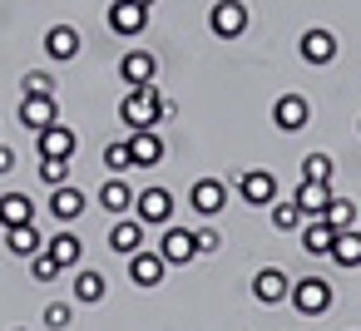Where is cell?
I'll return each instance as SVG.
<instances>
[{
    "instance_id": "35",
    "label": "cell",
    "mask_w": 361,
    "mask_h": 331,
    "mask_svg": "<svg viewBox=\"0 0 361 331\" xmlns=\"http://www.w3.org/2000/svg\"><path fill=\"white\" fill-rule=\"evenodd\" d=\"M20 85H25V94H55V80H50L45 70H30Z\"/></svg>"
},
{
    "instance_id": "7",
    "label": "cell",
    "mask_w": 361,
    "mask_h": 331,
    "mask_svg": "<svg viewBox=\"0 0 361 331\" xmlns=\"http://www.w3.org/2000/svg\"><path fill=\"white\" fill-rule=\"evenodd\" d=\"M238 193L252 208H272L277 203V173L272 168H247V173H238Z\"/></svg>"
},
{
    "instance_id": "28",
    "label": "cell",
    "mask_w": 361,
    "mask_h": 331,
    "mask_svg": "<svg viewBox=\"0 0 361 331\" xmlns=\"http://www.w3.org/2000/svg\"><path fill=\"white\" fill-rule=\"evenodd\" d=\"M331 173H336L331 154H322V149H317V154H307V158H302V178H307V183H331Z\"/></svg>"
},
{
    "instance_id": "30",
    "label": "cell",
    "mask_w": 361,
    "mask_h": 331,
    "mask_svg": "<svg viewBox=\"0 0 361 331\" xmlns=\"http://www.w3.org/2000/svg\"><path fill=\"white\" fill-rule=\"evenodd\" d=\"M104 168H109V173H129V168H134V154H129V139H114V144L104 149Z\"/></svg>"
},
{
    "instance_id": "19",
    "label": "cell",
    "mask_w": 361,
    "mask_h": 331,
    "mask_svg": "<svg viewBox=\"0 0 361 331\" xmlns=\"http://www.w3.org/2000/svg\"><path fill=\"white\" fill-rule=\"evenodd\" d=\"M287 292H292V282H287V272H277V267H262V272L252 277V296H257L262 306L287 301Z\"/></svg>"
},
{
    "instance_id": "1",
    "label": "cell",
    "mask_w": 361,
    "mask_h": 331,
    "mask_svg": "<svg viewBox=\"0 0 361 331\" xmlns=\"http://www.w3.org/2000/svg\"><path fill=\"white\" fill-rule=\"evenodd\" d=\"M164 104L169 99L159 94V85H139L119 99V124L124 129H154V124H164Z\"/></svg>"
},
{
    "instance_id": "16",
    "label": "cell",
    "mask_w": 361,
    "mask_h": 331,
    "mask_svg": "<svg viewBox=\"0 0 361 331\" xmlns=\"http://www.w3.org/2000/svg\"><path fill=\"white\" fill-rule=\"evenodd\" d=\"M331 198H336V193H331V183H307V178H302V183L292 188V203H297L307 218H326Z\"/></svg>"
},
{
    "instance_id": "20",
    "label": "cell",
    "mask_w": 361,
    "mask_h": 331,
    "mask_svg": "<svg viewBox=\"0 0 361 331\" xmlns=\"http://www.w3.org/2000/svg\"><path fill=\"white\" fill-rule=\"evenodd\" d=\"M35 223V198L30 193H0V227H25Z\"/></svg>"
},
{
    "instance_id": "8",
    "label": "cell",
    "mask_w": 361,
    "mask_h": 331,
    "mask_svg": "<svg viewBox=\"0 0 361 331\" xmlns=\"http://www.w3.org/2000/svg\"><path fill=\"white\" fill-rule=\"evenodd\" d=\"M272 124H277L282 134H302V129L312 124V99H307V94H282V99L272 104Z\"/></svg>"
},
{
    "instance_id": "21",
    "label": "cell",
    "mask_w": 361,
    "mask_h": 331,
    "mask_svg": "<svg viewBox=\"0 0 361 331\" xmlns=\"http://www.w3.org/2000/svg\"><path fill=\"white\" fill-rule=\"evenodd\" d=\"M109 247H114L119 257H134V252L144 247V223H139V218H119L114 232H109Z\"/></svg>"
},
{
    "instance_id": "15",
    "label": "cell",
    "mask_w": 361,
    "mask_h": 331,
    "mask_svg": "<svg viewBox=\"0 0 361 331\" xmlns=\"http://www.w3.org/2000/svg\"><path fill=\"white\" fill-rule=\"evenodd\" d=\"M129 154H134V168L164 163V139H159V129H129Z\"/></svg>"
},
{
    "instance_id": "13",
    "label": "cell",
    "mask_w": 361,
    "mask_h": 331,
    "mask_svg": "<svg viewBox=\"0 0 361 331\" xmlns=\"http://www.w3.org/2000/svg\"><path fill=\"white\" fill-rule=\"evenodd\" d=\"M35 144H40V158H75L80 134H75L70 124H50V129H40V134H35Z\"/></svg>"
},
{
    "instance_id": "33",
    "label": "cell",
    "mask_w": 361,
    "mask_h": 331,
    "mask_svg": "<svg viewBox=\"0 0 361 331\" xmlns=\"http://www.w3.org/2000/svg\"><path fill=\"white\" fill-rule=\"evenodd\" d=\"M60 272H65V267H60L50 252H35V257H30V277H35V282H55Z\"/></svg>"
},
{
    "instance_id": "11",
    "label": "cell",
    "mask_w": 361,
    "mask_h": 331,
    "mask_svg": "<svg viewBox=\"0 0 361 331\" xmlns=\"http://www.w3.org/2000/svg\"><path fill=\"white\" fill-rule=\"evenodd\" d=\"M159 257H164L169 267H188V262L198 257L193 232H188V227H164V237H159Z\"/></svg>"
},
{
    "instance_id": "14",
    "label": "cell",
    "mask_w": 361,
    "mask_h": 331,
    "mask_svg": "<svg viewBox=\"0 0 361 331\" xmlns=\"http://www.w3.org/2000/svg\"><path fill=\"white\" fill-rule=\"evenodd\" d=\"M188 203H193L198 218H218L223 203H228V183H223V178H198L193 193H188Z\"/></svg>"
},
{
    "instance_id": "32",
    "label": "cell",
    "mask_w": 361,
    "mask_h": 331,
    "mask_svg": "<svg viewBox=\"0 0 361 331\" xmlns=\"http://www.w3.org/2000/svg\"><path fill=\"white\" fill-rule=\"evenodd\" d=\"M40 178L50 188H65L70 183V158H40Z\"/></svg>"
},
{
    "instance_id": "10",
    "label": "cell",
    "mask_w": 361,
    "mask_h": 331,
    "mask_svg": "<svg viewBox=\"0 0 361 331\" xmlns=\"http://www.w3.org/2000/svg\"><path fill=\"white\" fill-rule=\"evenodd\" d=\"M119 80H124L129 89L154 85V80H159V60H154V50H124V60H119Z\"/></svg>"
},
{
    "instance_id": "40",
    "label": "cell",
    "mask_w": 361,
    "mask_h": 331,
    "mask_svg": "<svg viewBox=\"0 0 361 331\" xmlns=\"http://www.w3.org/2000/svg\"><path fill=\"white\" fill-rule=\"evenodd\" d=\"M16 331H25V326H16Z\"/></svg>"
},
{
    "instance_id": "26",
    "label": "cell",
    "mask_w": 361,
    "mask_h": 331,
    "mask_svg": "<svg viewBox=\"0 0 361 331\" xmlns=\"http://www.w3.org/2000/svg\"><path fill=\"white\" fill-rule=\"evenodd\" d=\"M331 262H336V267H361V227L336 232V242H331Z\"/></svg>"
},
{
    "instance_id": "18",
    "label": "cell",
    "mask_w": 361,
    "mask_h": 331,
    "mask_svg": "<svg viewBox=\"0 0 361 331\" xmlns=\"http://www.w3.org/2000/svg\"><path fill=\"white\" fill-rule=\"evenodd\" d=\"M85 208H90V198H85L75 183H65V188H55V193H50V218H55L60 227H65V223H75Z\"/></svg>"
},
{
    "instance_id": "29",
    "label": "cell",
    "mask_w": 361,
    "mask_h": 331,
    "mask_svg": "<svg viewBox=\"0 0 361 331\" xmlns=\"http://www.w3.org/2000/svg\"><path fill=\"white\" fill-rule=\"evenodd\" d=\"M302 223H307V213H302L292 198H287V203H272V227H277V232H297Z\"/></svg>"
},
{
    "instance_id": "24",
    "label": "cell",
    "mask_w": 361,
    "mask_h": 331,
    "mask_svg": "<svg viewBox=\"0 0 361 331\" xmlns=\"http://www.w3.org/2000/svg\"><path fill=\"white\" fill-rule=\"evenodd\" d=\"M6 252H11V257H35V252H45V237L35 232V223L6 227Z\"/></svg>"
},
{
    "instance_id": "31",
    "label": "cell",
    "mask_w": 361,
    "mask_h": 331,
    "mask_svg": "<svg viewBox=\"0 0 361 331\" xmlns=\"http://www.w3.org/2000/svg\"><path fill=\"white\" fill-rule=\"evenodd\" d=\"M326 223H331L336 232L356 227V203H351V198H331V208H326Z\"/></svg>"
},
{
    "instance_id": "17",
    "label": "cell",
    "mask_w": 361,
    "mask_h": 331,
    "mask_svg": "<svg viewBox=\"0 0 361 331\" xmlns=\"http://www.w3.org/2000/svg\"><path fill=\"white\" fill-rule=\"evenodd\" d=\"M164 267H169V262L159 257V247H154V252L139 247V252L129 257V282H134V287H159V282H164Z\"/></svg>"
},
{
    "instance_id": "22",
    "label": "cell",
    "mask_w": 361,
    "mask_h": 331,
    "mask_svg": "<svg viewBox=\"0 0 361 331\" xmlns=\"http://www.w3.org/2000/svg\"><path fill=\"white\" fill-rule=\"evenodd\" d=\"M331 242H336V227H331L326 218L302 223V247H307L312 257H331Z\"/></svg>"
},
{
    "instance_id": "27",
    "label": "cell",
    "mask_w": 361,
    "mask_h": 331,
    "mask_svg": "<svg viewBox=\"0 0 361 331\" xmlns=\"http://www.w3.org/2000/svg\"><path fill=\"white\" fill-rule=\"evenodd\" d=\"M75 301H85V306L104 301V272H94V267H80V272H75Z\"/></svg>"
},
{
    "instance_id": "25",
    "label": "cell",
    "mask_w": 361,
    "mask_h": 331,
    "mask_svg": "<svg viewBox=\"0 0 361 331\" xmlns=\"http://www.w3.org/2000/svg\"><path fill=\"white\" fill-rule=\"evenodd\" d=\"M99 203H104V213L124 218V213H134V188H129L124 178H109V183L99 188Z\"/></svg>"
},
{
    "instance_id": "4",
    "label": "cell",
    "mask_w": 361,
    "mask_h": 331,
    "mask_svg": "<svg viewBox=\"0 0 361 331\" xmlns=\"http://www.w3.org/2000/svg\"><path fill=\"white\" fill-rule=\"evenodd\" d=\"M287 301H292L302 316H322V311L331 306V282H322V277H302V282H292Z\"/></svg>"
},
{
    "instance_id": "36",
    "label": "cell",
    "mask_w": 361,
    "mask_h": 331,
    "mask_svg": "<svg viewBox=\"0 0 361 331\" xmlns=\"http://www.w3.org/2000/svg\"><path fill=\"white\" fill-rule=\"evenodd\" d=\"M193 242H198V257H203V252H218V247H223V232H218V227H198Z\"/></svg>"
},
{
    "instance_id": "9",
    "label": "cell",
    "mask_w": 361,
    "mask_h": 331,
    "mask_svg": "<svg viewBox=\"0 0 361 331\" xmlns=\"http://www.w3.org/2000/svg\"><path fill=\"white\" fill-rule=\"evenodd\" d=\"M20 124L25 129H50V124H60V104H55V94H20Z\"/></svg>"
},
{
    "instance_id": "38",
    "label": "cell",
    "mask_w": 361,
    "mask_h": 331,
    "mask_svg": "<svg viewBox=\"0 0 361 331\" xmlns=\"http://www.w3.org/2000/svg\"><path fill=\"white\" fill-rule=\"evenodd\" d=\"M134 6H149V11H154V0H134Z\"/></svg>"
},
{
    "instance_id": "23",
    "label": "cell",
    "mask_w": 361,
    "mask_h": 331,
    "mask_svg": "<svg viewBox=\"0 0 361 331\" xmlns=\"http://www.w3.org/2000/svg\"><path fill=\"white\" fill-rule=\"evenodd\" d=\"M45 252H50V257H55V262L70 272V267H80V257H85V242H80L75 232H65V227H60L55 237H45Z\"/></svg>"
},
{
    "instance_id": "12",
    "label": "cell",
    "mask_w": 361,
    "mask_h": 331,
    "mask_svg": "<svg viewBox=\"0 0 361 331\" xmlns=\"http://www.w3.org/2000/svg\"><path fill=\"white\" fill-rule=\"evenodd\" d=\"M80 50H85V40H80V30H75V25H50V30H45V55H50L55 65L80 60Z\"/></svg>"
},
{
    "instance_id": "2",
    "label": "cell",
    "mask_w": 361,
    "mask_h": 331,
    "mask_svg": "<svg viewBox=\"0 0 361 331\" xmlns=\"http://www.w3.org/2000/svg\"><path fill=\"white\" fill-rule=\"evenodd\" d=\"M149 6H134V0H114V6L104 11V20H109V30L119 35V40H134V35H144L149 30Z\"/></svg>"
},
{
    "instance_id": "5",
    "label": "cell",
    "mask_w": 361,
    "mask_h": 331,
    "mask_svg": "<svg viewBox=\"0 0 361 331\" xmlns=\"http://www.w3.org/2000/svg\"><path fill=\"white\" fill-rule=\"evenodd\" d=\"M208 30L218 40H238L247 30V6L243 0H218V6H208Z\"/></svg>"
},
{
    "instance_id": "6",
    "label": "cell",
    "mask_w": 361,
    "mask_h": 331,
    "mask_svg": "<svg viewBox=\"0 0 361 331\" xmlns=\"http://www.w3.org/2000/svg\"><path fill=\"white\" fill-rule=\"evenodd\" d=\"M297 55L307 60V65H331L336 55H341V40L331 35V30H322V25H312V30H302V40H297Z\"/></svg>"
},
{
    "instance_id": "34",
    "label": "cell",
    "mask_w": 361,
    "mask_h": 331,
    "mask_svg": "<svg viewBox=\"0 0 361 331\" xmlns=\"http://www.w3.org/2000/svg\"><path fill=\"white\" fill-rule=\"evenodd\" d=\"M70 321H75V306H65V301H50V306H45V326H50V331H65Z\"/></svg>"
},
{
    "instance_id": "39",
    "label": "cell",
    "mask_w": 361,
    "mask_h": 331,
    "mask_svg": "<svg viewBox=\"0 0 361 331\" xmlns=\"http://www.w3.org/2000/svg\"><path fill=\"white\" fill-rule=\"evenodd\" d=\"M356 134H361V119H356Z\"/></svg>"
},
{
    "instance_id": "3",
    "label": "cell",
    "mask_w": 361,
    "mask_h": 331,
    "mask_svg": "<svg viewBox=\"0 0 361 331\" xmlns=\"http://www.w3.org/2000/svg\"><path fill=\"white\" fill-rule=\"evenodd\" d=\"M134 218H139L144 227H169V218H173V193H169V188H144V193H134Z\"/></svg>"
},
{
    "instance_id": "37",
    "label": "cell",
    "mask_w": 361,
    "mask_h": 331,
    "mask_svg": "<svg viewBox=\"0 0 361 331\" xmlns=\"http://www.w3.org/2000/svg\"><path fill=\"white\" fill-rule=\"evenodd\" d=\"M16 163H20V158H16V149H11V144H0V178H6Z\"/></svg>"
}]
</instances>
